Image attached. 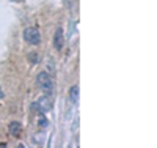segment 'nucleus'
Here are the masks:
<instances>
[{"instance_id": "nucleus-1", "label": "nucleus", "mask_w": 157, "mask_h": 148, "mask_svg": "<svg viewBox=\"0 0 157 148\" xmlns=\"http://www.w3.org/2000/svg\"><path fill=\"white\" fill-rule=\"evenodd\" d=\"M36 84H38V87L43 90V93L44 95H47V96H52V93H54V90H55V85H54V79H52L46 71H41V73H38V76H36Z\"/></svg>"}, {"instance_id": "nucleus-2", "label": "nucleus", "mask_w": 157, "mask_h": 148, "mask_svg": "<svg viewBox=\"0 0 157 148\" xmlns=\"http://www.w3.org/2000/svg\"><path fill=\"white\" fill-rule=\"evenodd\" d=\"M24 39L32 46H38L41 43V33H39V30L36 27H27L24 30Z\"/></svg>"}, {"instance_id": "nucleus-3", "label": "nucleus", "mask_w": 157, "mask_h": 148, "mask_svg": "<svg viewBox=\"0 0 157 148\" xmlns=\"http://www.w3.org/2000/svg\"><path fill=\"white\" fill-rule=\"evenodd\" d=\"M35 109H38V112H43V114H46V112H49V110H52V99H50V96H47V95H44V96H41L35 104Z\"/></svg>"}, {"instance_id": "nucleus-4", "label": "nucleus", "mask_w": 157, "mask_h": 148, "mask_svg": "<svg viewBox=\"0 0 157 148\" xmlns=\"http://www.w3.org/2000/svg\"><path fill=\"white\" fill-rule=\"evenodd\" d=\"M63 46H64V32L61 27H58L55 30V35H54V47L57 50H61Z\"/></svg>"}, {"instance_id": "nucleus-5", "label": "nucleus", "mask_w": 157, "mask_h": 148, "mask_svg": "<svg viewBox=\"0 0 157 148\" xmlns=\"http://www.w3.org/2000/svg\"><path fill=\"white\" fill-rule=\"evenodd\" d=\"M8 131L13 137H19L21 134H22V125L19 122H11L10 126H8Z\"/></svg>"}, {"instance_id": "nucleus-6", "label": "nucleus", "mask_w": 157, "mask_h": 148, "mask_svg": "<svg viewBox=\"0 0 157 148\" xmlns=\"http://www.w3.org/2000/svg\"><path fill=\"white\" fill-rule=\"evenodd\" d=\"M69 101L71 102H77L78 101V85H72L69 88Z\"/></svg>"}, {"instance_id": "nucleus-7", "label": "nucleus", "mask_w": 157, "mask_h": 148, "mask_svg": "<svg viewBox=\"0 0 157 148\" xmlns=\"http://www.w3.org/2000/svg\"><path fill=\"white\" fill-rule=\"evenodd\" d=\"M39 58H41V57H39V54H38V52H30V54H29V60H30V63H38Z\"/></svg>"}, {"instance_id": "nucleus-8", "label": "nucleus", "mask_w": 157, "mask_h": 148, "mask_svg": "<svg viewBox=\"0 0 157 148\" xmlns=\"http://www.w3.org/2000/svg\"><path fill=\"white\" fill-rule=\"evenodd\" d=\"M38 118H39V120H38L39 125H41V126H47V120H46V117H44L43 112H39V117H38Z\"/></svg>"}, {"instance_id": "nucleus-9", "label": "nucleus", "mask_w": 157, "mask_h": 148, "mask_svg": "<svg viewBox=\"0 0 157 148\" xmlns=\"http://www.w3.org/2000/svg\"><path fill=\"white\" fill-rule=\"evenodd\" d=\"M0 98H3V90H2V87H0Z\"/></svg>"}, {"instance_id": "nucleus-10", "label": "nucleus", "mask_w": 157, "mask_h": 148, "mask_svg": "<svg viewBox=\"0 0 157 148\" xmlns=\"http://www.w3.org/2000/svg\"><path fill=\"white\" fill-rule=\"evenodd\" d=\"M10 2H22V0H10Z\"/></svg>"}]
</instances>
